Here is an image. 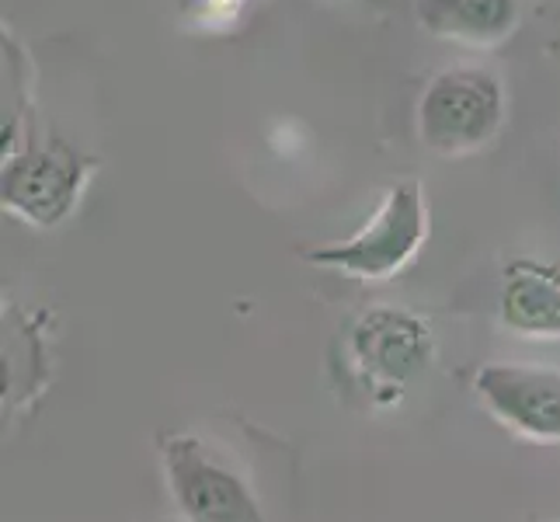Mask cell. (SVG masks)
<instances>
[{
    "instance_id": "obj_1",
    "label": "cell",
    "mask_w": 560,
    "mask_h": 522,
    "mask_svg": "<svg viewBox=\"0 0 560 522\" xmlns=\"http://www.w3.org/2000/svg\"><path fill=\"white\" fill-rule=\"evenodd\" d=\"M429 199L418 178H404L383 192L355 234L306 251V262L327 272L352 276L359 282H390L408 268L429 244Z\"/></svg>"
},
{
    "instance_id": "obj_2",
    "label": "cell",
    "mask_w": 560,
    "mask_h": 522,
    "mask_svg": "<svg viewBox=\"0 0 560 522\" xmlns=\"http://www.w3.org/2000/svg\"><path fill=\"white\" fill-rule=\"evenodd\" d=\"M418 140L439 158H470L491 147L509 123L505 81L477 63L446 67L429 77L418 98Z\"/></svg>"
},
{
    "instance_id": "obj_3",
    "label": "cell",
    "mask_w": 560,
    "mask_h": 522,
    "mask_svg": "<svg viewBox=\"0 0 560 522\" xmlns=\"http://www.w3.org/2000/svg\"><path fill=\"white\" fill-rule=\"evenodd\" d=\"M98 161L60 137L14 140L0 164V206L28 227L49 230L73 217Z\"/></svg>"
},
{
    "instance_id": "obj_4",
    "label": "cell",
    "mask_w": 560,
    "mask_h": 522,
    "mask_svg": "<svg viewBox=\"0 0 560 522\" xmlns=\"http://www.w3.org/2000/svg\"><path fill=\"white\" fill-rule=\"evenodd\" d=\"M164 471L185 522H265L247 480L199 436L167 439Z\"/></svg>"
},
{
    "instance_id": "obj_5",
    "label": "cell",
    "mask_w": 560,
    "mask_h": 522,
    "mask_svg": "<svg viewBox=\"0 0 560 522\" xmlns=\"http://www.w3.org/2000/svg\"><path fill=\"white\" fill-rule=\"evenodd\" d=\"M432 352V327L400 306H373L349 332L352 370L373 394L386 391L390 401L400 397L421 370H429Z\"/></svg>"
},
{
    "instance_id": "obj_6",
    "label": "cell",
    "mask_w": 560,
    "mask_h": 522,
    "mask_svg": "<svg viewBox=\"0 0 560 522\" xmlns=\"http://www.w3.org/2000/svg\"><path fill=\"white\" fill-rule=\"evenodd\" d=\"M474 394L501 429L560 446V370L544 362H488L474 373Z\"/></svg>"
},
{
    "instance_id": "obj_7",
    "label": "cell",
    "mask_w": 560,
    "mask_h": 522,
    "mask_svg": "<svg viewBox=\"0 0 560 522\" xmlns=\"http://www.w3.org/2000/svg\"><path fill=\"white\" fill-rule=\"evenodd\" d=\"M501 324L523 338H560V265L515 258L498 297Z\"/></svg>"
},
{
    "instance_id": "obj_8",
    "label": "cell",
    "mask_w": 560,
    "mask_h": 522,
    "mask_svg": "<svg viewBox=\"0 0 560 522\" xmlns=\"http://www.w3.org/2000/svg\"><path fill=\"white\" fill-rule=\"evenodd\" d=\"M415 18L442 43L491 49L515 35L523 0H415Z\"/></svg>"
}]
</instances>
